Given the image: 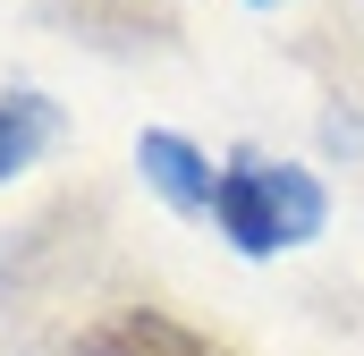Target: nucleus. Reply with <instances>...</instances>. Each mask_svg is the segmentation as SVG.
<instances>
[{
    "label": "nucleus",
    "instance_id": "1",
    "mask_svg": "<svg viewBox=\"0 0 364 356\" xmlns=\"http://www.w3.org/2000/svg\"><path fill=\"white\" fill-rule=\"evenodd\" d=\"M77 356H229V348H212L203 331H186L161 305H119L77 340Z\"/></svg>",
    "mask_w": 364,
    "mask_h": 356
},
{
    "label": "nucleus",
    "instance_id": "2",
    "mask_svg": "<svg viewBox=\"0 0 364 356\" xmlns=\"http://www.w3.org/2000/svg\"><path fill=\"white\" fill-rule=\"evenodd\" d=\"M136 170L153 178V195H161V204H178V212H212V204H220L212 162H203L186 136H170V127H144V136H136Z\"/></svg>",
    "mask_w": 364,
    "mask_h": 356
},
{
    "label": "nucleus",
    "instance_id": "3",
    "mask_svg": "<svg viewBox=\"0 0 364 356\" xmlns=\"http://www.w3.org/2000/svg\"><path fill=\"white\" fill-rule=\"evenodd\" d=\"M212 221L229 229L237 255H279V246H288V238H279V212H272V187H263V170H255V153L220 170V204H212Z\"/></svg>",
    "mask_w": 364,
    "mask_h": 356
},
{
    "label": "nucleus",
    "instance_id": "4",
    "mask_svg": "<svg viewBox=\"0 0 364 356\" xmlns=\"http://www.w3.org/2000/svg\"><path fill=\"white\" fill-rule=\"evenodd\" d=\"M263 187H272V212H279V238L288 246H305V238H322V221H331V195L314 187V170H288V162H255Z\"/></svg>",
    "mask_w": 364,
    "mask_h": 356
},
{
    "label": "nucleus",
    "instance_id": "5",
    "mask_svg": "<svg viewBox=\"0 0 364 356\" xmlns=\"http://www.w3.org/2000/svg\"><path fill=\"white\" fill-rule=\"evenodd\" d=\"M51 136H60V110H51L43 93H0V178L26 170Z\"/></svg>",
    "mask_w": 364,
    "mask_h": 356
}]
</instances>
